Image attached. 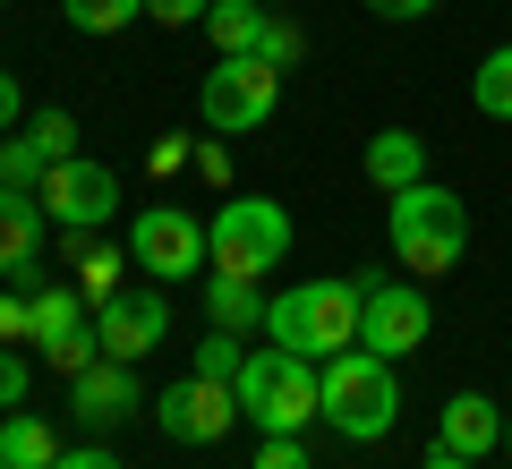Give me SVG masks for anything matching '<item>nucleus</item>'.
Returning a JSON list of instances; mask_svg holds the SVG:
<instances>
[{
  "instance_id": "nucleus-32",
  "label": "nucleus",
  "mask_w": 512,
  "mask_h": 469,
  "mask_svg": "<svg viewBox=\"0 0 512 469\" xmlns=\"http://www.w3.org/2000/svg\"><path fill=\"white\" fill-rule=\"evenodd\" d=\"M256 469H308V452H299V435H265V452H256Z\"/></svg>"
},
{
  "instance_id": "nucleus-40",
  "label": "nucleus",
  "mask_w": 512,
  "mask_h": 469,
  "mask_svg": "<svg viewBox=\"0 0 512 469\" xmlns=\"http://www.w3.org/2000/svg\"><path fill=\"white\" fill-rule=\"evenodd\" d=\"M0 469H9V461H0Z\"/></svg>"
},
{
  "instance_id": "nucleus-2",
  "label": "nucleus",
  "mask_w": 512,
  "mask_h": 469,
  "mask_svg": "<svg viewBox=\"0 0 512 469\" xmlns=\"http://www.w3.org/2000/svg\"><path fill=\"white\" fill-rule=\"evenodd\" d=\"M384 239H393V256H402V273H453L461 256H470V205L453 197V188L419 180L402 188V197L384 205Z\"/></svg>"
},
{
  "instance_id": "nucleus-29",
  "label": "nucleus",
  "mask_w": 512,
  "mask_h": 469,
  "mask_svg": "<svg viewBox=\"0 0 512 469\" xmlns=\"http://www.w3.org/2000/svg\"><path fill=\"white\" fill-rule=\"evenodd\" d=\"M205 9H214V0H146L154 26H205Z\"/></svg>"
},
{
  "instance_id": "nucleus-31",
  "label": "nucleus",
  "mask_w": 512,
  "mask_h": 469,
  "mask_svg": "<svg viewBox=\"0 0 512 469\" xmlns=\"http://www.w3.org/2000/svg\"><path fill=\"white\" fill-rule=\"evenodd\" d=\"M188 154H197V137H154V180H171V171H188Z\"/></svg>"
},
{
  "instance_id": "nucleus-19",
  "label": "nucleus",
  "mask_w": 512,
  "mask_h": 469,
  "mask_svg": "<svg viewBox=\"0 0 512 469\" xmlns=\"http://www.w3.org/2000/svg\"><path fill=\"white\" fill-rule=\"evenodd\" d=\"M0 461H9V469H52V461H60V435H52V418H35V410H9V418H0Z\"/></svg>"
},
{
  "instance_id": "nucleus-38",
  "label": "nucleus",
  "mask_w": 512,
  "mask_h": 469,
  "mask_svg": "<svg viewBox=\"0 0 512 469\" xmlns=\"http://www.w3.org/2000/svg\"><path fill=\"white\" fill-rule=\"evenodd\" d=\"M265 9H282V0H265Z\"/></svg>"
},
{
  "instance_id": "nucleus-27",
  "label": "nucleus",
  "mask_w": 512,
  "mask_h": 469,
  "mask_svg": "<svg viewBox=\"0 0 512 469\" xmlns=\"http://www.w3.org/2000/svg\"><path fill=\"white\" fill-rule=\"evenodd\" d=\"M0 342H35V290H0Z\"/></svg>"
},
{
  "instance_id": "nucleus-8",
  "label": "nucleus",
  "mask_w": 512,
  "mask_h": 469,
  "mask_svg": "<svg viewBox=\"0 0 512 469\" xmlns=\"http://www.w3.org/2000/svg\"><path fill=\"white\" fill-rule=\"evenodd\" d=\"M35 205H43V214H52L69 239H94L111 214H120V171H111V163H86V154H69V163L43 171Z\"/></svg>"
},
{
  "instance_id": "nucleus-11",
  "label": "nucleus",
  "mask_w": 512,
  "mask_h": 469,
  "mask_svg": "<svg viewBox=\"0 0 512 469\" xmlns=\"http://www.w3.org/2000/svg\"><path fill=\"white\" fill-rule=\"evenodd\" d=\"M94 342H103V359H128V367L146 359V350H163V342H171V299H163V282L103 299V307H94Z\"/></svg>"
},
{
  "instance_id": "nucleus-1",
  "label": "nucleus",
  "mask_w": 512,
  "mask_h": 469,
  "mask_svg": "<svg viewBox=\"0 0 512 469\" xmlns=\"http://www.w3.org/2000/svg\"><path fill=\"white\" fill-rule=\"evenodd\" d=\"M239 393V418H248L256 435H299L308 418H325V367L299 359V350H248V367L231 376Z\"/></svg>"
},
{
  "instance_id": "nucleus-4",
  "label": "nucleus",
  "mask_w": 512,
  "mask_h": 469,
  "mask_svg": "<svg viewBox=\"0 0 512 469\" xmlns=\"http://www.w3.org/2000/svg\"><path fill=\"white\" fill-rule=\"evenodd\" d=\"M265 333H274L282 350H299V359H342V350H359V282H333V273H316V282H291L274 299V316H265Z\"/></svg>"
},
{
  "instance_id": "nucleus-30",
  "label": "nucleus",
  "mask_w": 512,
  "mask_h": 469,
  "mask_svg": "<svg viewBox=\"0 0 512 469\" xmlns=\"http://www.w3.org/2000/svg\"><path fill=\"white\" fill-rule=\"evenodd\" d=\"M188 171H197V180H231V154H222V137H197V154H188Z\"/></svg>"
},
{
  "instance_id": "nucleus-17",
  "label": "nucleus",
  "mask_w": 512,
  "mask_h": 469,
  "mask_svg": "<svg viewBox=\"0 0 512 469\" xmlns=\"http://www.w3.org/2000/svg\"><path fill=\"white\" fill-rule=\"evenodd\" d=\"M265 26H274V9L265 0H214L205 9V35H214V60H239L265 43Z\"/></svg>"
},
{
  "instance_id": "nucleus-22",
  "label": "nucleus",
  "mask_w": 512,
  "mask_h": 469,
  "mask_svg": "<svg viewBox=\"0 0 512 469\" xmlns=\"http://www.w3.org/2000/svg\"><path fill=\"white\" fill-rule=\"evenodd\" d=\"M60 18H69L77 35H120V26L146 18V0H60Z\"/></svg>"
},
{
  "instance_id": "nucleus-24",
  "label": "nucleus",
  "mask_w": 512,
  "mask_h": 469,
  "mask_svg": "<svg viewBox=\"0 0 512 469\" xmlns=\"http://www.w3.org/2000/svg\"><path fill=\"white\" fill-rule=\"evenodd\" d=\"M26 393H35V359H26L18 342H0V418L26 410Z\"/></svg>"
},
{
  "instance_id": "nucleus-33",
  "label": "nucleus",
  "mask_w": 512,
  "mask_h": 469,
  "mask_svg": "<svg viewBox=\"0 0 512 469\" xmlns=\"http://www.w3.org/2000/svg\"><path fill=\"white\" fill-rule=\"evenodd\" d=\"M367 9H376L384 26H410V18H436L444 0H367Z\"/></svg>"
},
{
  "instance_id": "nucleus-5",
  "label": "nucleus",
  "mask_w": 512,
  "mask_h": 469,
  "mask_svg": "<svg viewBox=\"0 0 512 469\" xmlns=\"http://www.w3.org/2000/svg\"><path fill=\"white\" fill-rule=\"evenodd\" d=\"M325 427L350 435V444H384L402 427V376H393V359H376V350L325 359Z\"/></svg>"
},
{
  "instance_id": "nucleus-34",
  "label": "nucleus",
  "mask_w": 512,
  "mask_h": 469,
  "mask_svg": "<svg viewBox=\"0 0 512 469\" xmlns=\"http://www.w3.org/2000/svg\"><path fill=\"white\" fill-rule=\"evenodd\" d=\"M52 469H120V452H103V444H86V452H60Z\"/></svg>"
},
{
  "instance_id": "nucleus-20",
  "label": "nucleus",
  "mask_w": 512,
  "mask_h": 469,
  "mask_svg": "<svg viewBox=\"0 0 512 469\" xmlns=\"http://www.w3.org/2000/svg\"><path fill=\"white\" fill-rule=\"evenodd\" d=\"M137 265L128 248H111V239H77V290H86V307H103V299H120V273Z\"/></svg>"
},
{
  "instance_id": "nucleus-36",
  "label": "nucleus",
  "mask_w": 512,
  "mask_h": 469,
  "mask_svg": "<svg viewBox=\"0 0 512 469\" xmlns=\"http://www.w3.org/2000/svg\"><path fill=\"white\" fill-rule=\"evenodd\" d=\"M419 469H478V461H461V452H444V444H436V452H427Z\"/></svg>"
},
{
  "instance_id": "nucleus-26",
  "label": "nucleus",
  "mask_w": 512,
  "mask_h": 469,
  "mask_svg": "<svg viewBox=\"0 0 512 469\" xmlns=\"http://www.w3.org/2000/svg\"><path fill=\"white\" fill-rule=\"evenodd\" d=\"M26 137L43 145V163H69V154H77V120H69V111H35Z\"/></svg>"
},
{
  "instance_id": "nucleus-25",
  "label": "nucleus",
  "mask_w": 512,
  "mask_h": 469,
  "mask_svg": "<svg viewBox=\"0 0 512 469\" xmlns=\"http://www.w3.org/2000/svg\"><path fill=\"white\" fill-rule=\"evenodd\" d=\"M239 367H248V342H239V333H222V325H214V342H197V376L231 384Z\"/></svg>"
},
{
  "instance_id": "nucleus-16",
  "label": "nucleus",
  "mask_w": 512,
  "mask_h": 469,
  "mask_svg": "<svg viewBox=\"0 0 512 469\" xmlns=\"http://www.w3.org/2000/svg\"><path fill=\"white\" fill-rule=\"evenodd\" d=\"M205 316H214L222 333H265V316H274V299H265V282H222V273H205Z\"/></svg>"
},
{
  "instance_id": "nucleus-18",
  "label": "nucleus",
  "mask_w": 512,
  "mask_h": 469,
  "mask_svg": "<svg viewBox=\"0 0 512 469\" xmlns=\"http://www.w3.org/2000/svg\"><path fill=\"white\" fill-rule=\"evenodd\" d=\"M86 290L77 282H35V350H52V342H69V333H86Z\"/></svg>"
},
{
  "instance_id": "nucleus-6",
  "label": "nucleus",
  "mask_w": 512,
  "mask_h": 469,
  "mask_svg": "<svg viewBox=\"0 0 512 469\" xmlns=\"http://www.w3.org/2000/svg\"><path fill=\"white\" fill-rule=\"evenodd\" d=\"M274 103H282V69H274V60H256V52L214 60L205 86H197V120L214 128V137H248V128H265Z\"/></svg>"
},
{
  "instance_id": "nucleus-35",
  "label": "nucleus",
  "mask_w": 512,
  "mask_h": 469,
  "mask_svg": "<svg viewBox=\"0 0 512 469\" xmlns=\"http://www.w3.org/2000/svg\"><path fill=\"white\" fill-rule=\"evenodd\" d=\"M0 137H18V77L0 69Z\"/></svg>"
},
{
  "instance_id": "nucleus-3",
  "label": "nucleus",
  "mask_w": 512,
  "mask_h": 469,
  "mask_svg": "<svg viewBox=\"0 0 512 469\" xmlns=\"http://www.w3.org/2000/svg\"><path fill=\"white\" fill-rule=\"evenodd\" d=\"M282 256H291V205H274V197H222L214 205L205 265L222 282H265V273H282Z\"/></svg>"
},
{
  "instance_id": "nucleus-39",
  "label": "nucleus",
  "mask_w": 512,
  "mask_h": 469,
  "mask_svg": "<svg viewBox=\"0 0 512 469\" xmlns=\"http://www.w3.org/2000/svg\"><path fill=\"white\" fill-rule=\"evenodd\" d=\"M0 9H9V0H0Z\"/></svg>"
},
{
  "instance_id": "nucleus-23",
  "label": "nucleus",
  "mask_w": 512,
  "mask_h": 469,
  "mask_svg": "<svg viewBox=\"0 0 512 469\" xmlns=\"http://www.w3.org/2000/svg\"><path fill=\"white\" fill-rule=\"evenodd\" d=\"M43 171H52V163H43V145H35V137H0V188L35 197V188H43Z\"/></svg>"
},
{
  "instance_id": "nucleus-12",
  "label": "nucleus",
  "mask_w": 512,
  "mask_h": 469,
  "mask_svg": "<svg viewBox=\"0 0 512 469\" xmlns=\"http://www.w3.org/2000/svg\"><path fill=\"white\" fill-rule=\"evenodd\" d=\"M69 410H77V427H120V418H137L146 410V393H137V367L128 359H94L86 376H69Z\"/></svg>"
},
{
  "instance_id": "nucleus-7",
  "label": "nucleus",
  "mask_w": 512,
  "mask_h": 469,
  "mask_svg": "<svg viewBox=\"0 0 512 469\" xmlns=\"http://www.w3.org/2000/svg\"><path fill=\"white\" fill-rule=\"evenodd\" d=\"M427 333H436V316H427L419 282H393V273H367L359 282V350L402 367L410 350H427Z\"/></svg>"
},
{
  "instance_id": "nucleus-10",
  "label": "nucleus",
  "mask_w": 512,
  "mask_h": 469,
  "mask_svg": "<svg viewBox=\"0 0 512 469\" xmlns=\"http://www.w3.org/2000/svg\"><path fill=\"white\" fill-rule=\"evenodd\" d=\"M154 427L171 435V444H222V435L239 427V393L214 376H180L154 393Z\"/></svg>"
},
{
  "instance_id": "nucleus-9",
  "label": "nucleus",
  "mask_w": 512,
  "mask_h": 469,
  "mask_svg": "<svg viewBox=\"0 0 512 469\" xmlns=\"http://www.w3.org/2000/svg\"><path fill=\"white\" fill-rule=\"evenodd\" d=\"M128 256L154 282H188V273H205V222L188 205H146V214L128 222Z\"/></svg>"
},
{
  "instance_id": "nucleus-21",
  "label": "nucleus",
  "mask_w": 512,
  "mask_h": 469,
  "mask_svg": "<svg viewBox=\"0 0 512 469\" xmlns=\"http://www.w3.org/2000/svg\"><path fill=\"white\" fill-rule=\"evenodd\" d=\"M470 103L487 111V120H512V43H495V52L478 60V77H470Z\"/></svg>"
},
{
  "instance_id": "nucleus-28",
  "label": "nucleus",
  "mask_w": 512,
  "mask_h": 469,
  "mask_svg": "<svg viewBox=\"0 0 512 469\" xmlns=\"http://www.w3.org/2000/svg\"><path fill=\"white\" fill-rule=\"evenodd\" d=\"M299 52H308V35H299L291 18L265 26V43H256V60H274V69H299Z\"/></svg>"
},
{
  "instance_id": "nucleus-14",
  "label": "nucleus",
  "mask_w": 512,
  "mask_h": 469,
  "mask_svg": "<svg viewBox=\"0 0 512 469\" xmlns=\"http://www.w3.org/2000/svg\"><path fill=\"white\" fill-rule=\"evenodd\" d=\"M436 444L461 452V461H487V452L504 444V418H495V401H487V393H453V401L436 410Z\"/></svg>"
},
{
  "instance_id": "nucleus-13",
  "label": "nucleus",
  "mask_w": 512,
  "mask_h": 469,
  "mask_svg": "<svg viewBox=\"0 0 512 469\" xmlns=\"http://www.w3.org/2000/svg\"><path fill=\"white\" fill-rule=\"evenodd\" d=\"M43 231H52V214H43L35 197H18V188H0V273H9V282H26V290L43 282V273H35Z\"/></svg>"
},
{
  "instance_id": "nucleus-37",
  "label": "nucleus",
  "mask_w": 512,
  "mask_h": 469,
  "mask_svg": "<svg viewBox=\"0 0 512 469\" xmlns=\"http://www.w3.org/2000/svg\"><path fill=\"white\" fill-rule=\"evenodd\" d=\"M504 452H512V410H504Z\"/></svg>"
},
{
  "instance_id": "nucleus-15",
  "label": "nucleus",
  "mask_w": 512,
  "mask_h": 469,
  "mask_svg": "<svg viewBox=\"0 0 512 469\" xmlns=\"http://www.w3.org/2000/svg\"><path fill=\"white\" fill-rule=\"evenodd\" d=\"M359 171L384 188V197H402V188L427 180V137H410V128H376L367 154H359Z\"/></svg>"
}]
</instances>
